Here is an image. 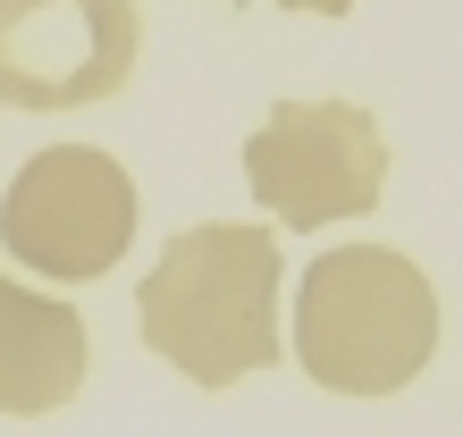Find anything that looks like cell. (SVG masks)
<instances>
[{
  "instance_id": "obj_1",
  "label": "cell",
  "mask_w": 463,
  "mask_h": 437,
  "mask_svg": "<svg viewBox=\"0 0 463 437\" xmlns=\"http://www.w3.org/2000/svg\"><path fill=\"white\" fill-rule=\"evenodd\" d=\"M144 345L194 387H236L279 362V244L244 218L169 236L152 278L135 286Z\"/></svg>"
},
{
  "instance_id": "obj_2",
  "label": "cell",
  "mask_w": 463,
  "mask_h": 437,
  "mask_svg": "<svg viewBox=\"0 0 463 437\" xmlns=\"http://www.w3.org/2000/svg\"><path fill=\"white\" fill-rule=\"evenodd\" d=\"M295 353L337 395H396L439 353V294L388 244H337L295 286Z\"/></svg>"
},
{
  "instance_id": "obj_3",
  "label": "cell",
  "mask_w": 463,
  "mask_h": 437,
  "mask_svg": "<svg viewBox=\"0 0 463 437\" xmlns=\"http://www.w3.org/2000/svg\"><path fill=\"white\" fill-rule=\"evenodd\" d=\"M244 185L295 236L329 218H363L388 185V135L354 101H279L244 144Z\"/></svg>"
},
{
  "instance_id": "obj_4",
  "label": "cell",
  "mask_w": 463,
  "mask_h": 437,
  "mask_svg": "<svg viewBox=\"0 0 463 437\" xmlns=\"http://www.w3.org/2000/svg\"><path fill=\"white\" fill-rule=\"evenodd\" d=\"M0 244L34 278L85 286L118 269V253L135 244V177L93 144H51L17 169L9 202H0Z\"/></svg>"
},
{
  "instance_id": "obj_5",
  "label": "cell",
  "mask_w": 463,
  "mask_h": 437,
  "mask_svg": "<svg viewBox=\"0 0 463 437\" xmlns=\"http://www.w3.org/2000/svg\"><path fill=\"white\" fill-rule=\"evenodd\" d=\"M135 0H0V109H93L135 76Z\"/></svg>"
},
{
  "instance_id": "obj_6",
  "label": "cell",
  "mask_w": 463,
  "mask_h": 437,
  "mask_svg": "<svg viewBox=\"0 0 463 437\" xmlns=\"http://www.w3.org/2000/svg\"><path fill=\"white\" fill-rule=\"evenodd\" d=\"M85 387V320L60 294L0 278V413H60Z\"/></svg>"
},
{
  "instance_id": "obj_7",
  "label": "cell",
  "mask_w": 463,
  "mask_h": 437,
  "mask_svg": "<svg viewBox=\"0 0 463 437\" xmlns=\"http://www.w3.org/2000/svg\"><path fill=\"white\" fill-rule=\"evenodd\" d=\"M279 9H304V17H345L354 0H279Z\"/></svg>"
}]
</instances>
